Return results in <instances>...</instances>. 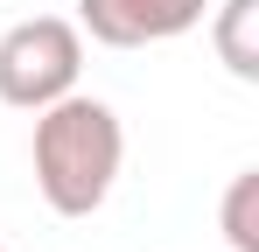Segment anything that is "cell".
I'll return each instance as SVG.
<instances>
[{"instance_id": "obj_2", "label": "cell", "mask_w": 259, "mask_h": 252, "mask_svg": "<svg viewBox=\"0 0 259 252\" xmlns=\"http://www.w3.org/2000/svg\"><path fill=\"white\" fill-rule=\"evenodd\" d=\"M84 77V28L63 14H28L0 35V105L42 112Z\"/></svg>"}, {"instance_id": "obj_6", "label": "cell", "mask_w": 259, "mask_h": 252, "mask_svg": "<svg viewBox=\"0 0 259 252\" xmlns=\"http://www.w3.org/2000/svg\"><path fill=\"white\" fill-rule=\"evenodd\" d=\"M0 252H7V245H0Z\"/></svg>"}, {"instance_id": "obj_3", "label": "cell", "mask_w": 259, "mask_h": 252, "mask_svg": "<svg viewBox=\"0 0 259 252\" xmlns=\"http://www.w3.org/2000/svg\"><path fill=\"white\" fill-rule=\"evenodd\" d=\"M210 14V0H77V28L105 49H147L175 42Z\"/></svg>"}, {"instance_id": "obj_1", "label": "cell", "mask_w": 259, "mask_h": 252, "mask_svg": "<svg viewBox=\"0 0 259 252\" xmlns=\"http://www.w3.org/2000/svg\"><path fill=\"white\" fill-rule=\"evenodd\" d=\"M28 168H35V189L56 217H91V210H105L119 168H126V126L105 98L63 91L56 105L35 112Z\"/></svg>"}, {"instance_id": "obj_4", "label": "cell", "mask_w": 259, "mask_h": 252, "mask_svg": "<svg viewBox=\"0 0 259 252\" xmlns=\"http://www.w3.org/2000/svg\"><path fill=\"white\" fill-rule=\"evenodd\" d=\"M210 49L238 84H259V0H210Z\"/></svg>"}, {"instance_id": "obj_5", "label": "cell", "mask_w": 259, "mask_h": 252, "mask_svg": "<svg viewBox=\"0 0 259 252\" xmlns=\"http://www.w3.org/2000/svg\"><path fill=\"white\" fill-rule=\"evenodd\" d=\"M217 224H224L231 252H259V168H238L231 175V189L217 203Z\"/></svg>"}]
</instances>
